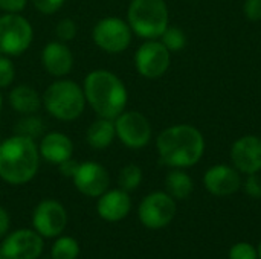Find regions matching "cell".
Instances as JSON below:
<instances>
[{
    "instance_id": "cell-1",
    "label": "cell",
    "mask_w": 261,
    "mask_h": 259,
    "mask_svg": "<svg viewBox=\"0 0 261 259\" xmlns=\"http://www.w3.org/2000/svg\"><path fill=\"white\" fill-rule=\"evenodd\" d=\"M205 137L199 128L190 124H176L159 133L156 150L164 165L170 168H191L205 154Z\"/></svg>"
},
{
    "instance_id": "cell-2",
    "label": "cell",
    "mask_w": 261,
    "mask_h": 259,
    "mask_svg": "<svg viewBox=\"0 0 261 259\" xmlns=\"http://www.w3.org/2000/svg\"><path fill=\"white\" fill-rule=\"evenodd\" d=\"M83 90L87 105L98 118L115 119L125 110L128 102L124 81L107 69L90 70L83 81Z\"/></svg>"
},
{
    "instance_id": "cell-3",
    "label": "cell",
    "mask_w": 261,
    "mask_h": 259,
    "mask_svg": "<svg viewBox=\"0 0 261 259\" xmlns=\"http://www.w3.org/2000/svg\"><path fill=\"white\" fill-rule=\"evenodd\" d=\"M37 140L12 134L0 140V179L12 186L29 183L40 168Z\"/></svg>"
},
{
    "instance_id": "cell-4",
    "label": "cell",
    "mask_w": 261,
    "mask_h": 259,
    "mask_svg": "<svg viewBox=\"0 0 261 259\" xmlns=\"http://www.w3.org/2000/svg\"><path fill=\"white\" fill-rule=\"evenodd\" d=\"M43 108L57 121H76L86 110V95L83 85L69 79L57 78L41 95Z\"/></svg>"
},
{
    "instance_id": "cell-5",
    "label": "cell",
    "mask_w": 261,
    "mask_h": 259,
    "mask_svg": "<svg viewBox=\"0 0 261 259\" xmlns=\"http://www.w3.org/2000/svg\"><path fill=\"white\" fill-rule=\"evenodd\" d=\"M125 20L139 38L156 40L170 24V11L165 0H130Z\"/></svg>"
},
{
    "instance_id": "cell-6",
    "label": "cell",
    "mask_w": 261,
    "mask_h": 259,
    "mask_svg": "<svg viewBox=\"0 0 261 259\" xmlns=\"http://www.w3.org/2000/svg\"><path fill=\"white\" fill-rule=\"evenodd\" d=\"M34 41L32 23L21 14L0 15V53L6 56L23 55Z\"/></svg>"
},
{
    "instance_id": "cell-7",
    "label": "cell",
    "mask_w": 261,
    "mask_h": 259,
    "mask_svg": "<svg viewBox=\"0 0 261 259\" xmlns=\"http://www.w3.org/2000/svg\"><path fill=\"white\" fill-rule=\"evenodd\" d=\"M92 40L98 49L106 53L118 55L128 49L133 40V31L127 20L121 17H102L92 29Z\"/></svg>"
},
{
    "instance_id": "cell-8",
    "label": "cell",
    "mask_w": 261,
    "mask_h": 259,
    "mask_svg": "<svg viewBox=\"0 0 261 259\" xmlns=\"http://www.w3.org/2000/svg\"><path fill=\"white\" fill-rule=\"evenodd\" d=\"M116 139L130 150L145 148L153 136V128L145 114L136 110H124L113 119Z\"/></svg>"
},
{
    "instance_id": "cell-9",
    "label": "cell",
    "mask_w": 261,
    "mask_h": 259,
    "mask_svg": "<svg viewBox=\"0 0 261 259\" xmlns=\"http://www.w3.org/2000/svg\"><path fill=\"white\" fill-rule=\"evenodd\" d=\"M177 214L176 200L165 191H156L142 198L138 208V217L142 226L150 231L167 227Z\"/></svg>"
},
{
    "instance_id": "cell-10",
    "label": "cell",
    "mask_w": 261,
    "mask_h": 259,
    "mask_svg": "<svg viewBox=\"0 0 261 259\" xmlns=\"http://www.w3.org/2000/svg\"><path fill=\"white\" fill-rule=\"evenodd\" d=\"M171 64V52L159 38L145 40L135 52L136 72L145 79L162 78Z\"/></svg>"
},
{
    "instance_id": "cell-11",
    "label": "cell",
    "mask_w": 261,
    "mask_h": 259,
    "mask_svg": "<svg viewBox=\"0 0 261 259\" xmlns=\"http://www.w3.org/2000/svg\"><path fill=\"white\" fill-rule=\"evenodd\" d=\"M67 224L66 208L57 200H43L40 202L32 214L34 231L44 238H57L63 234Z\"/></svg>"
},
{
    "instance_id": "cell-12",
    "label": "cell",
    "mask_w": 261,
    "mask_h": 259,
    "mask_svg": "<svg viewBox=\"0 0 261 259\" xmlns=\"http://www.w3.org/2000/svg\"><path fill=\"white\" fill-rule=\"evenodd\" d=\"M75 188L86 197L98 198L110 186V176L106 166L98 162L86 160L78 165L75 176L72 177Z\"/></svg>"
},
{
    "instance_id": "cell-13",
    "label": "cell",
    "mask_w": 261,
    "mask_h": 259,
    "mask_svg": "<svg viewBox=\"0 0 261 259\" xmlns=\"http://www.w3.org/2000/svg\"><path fill=\"white\" fill-rule=\"evenodd\" d=\"M43 237L31 229H20L6 237L0 253L6 259H37L43 252Z\"/></svg>"
},
{
    "instance_id": "cell-14",
    "label": "cell",
    "mask_w": 261,
    "mask_h": 259,
    "mask_svg": "<svg viewBox=\"0 0 261 259\" xmlns=\"http://www.w3.org/2000/svg\"><path fill=\"white\" fill-rule=\"evenodd\" d=\"M232 166L245 176L258 174L261 171V137L245 134L231 147Z\"/></svg>"
},
{
    "instance_id": "cell-15",
    "label": "cell",
    "mask_w": 261,
    "mask_h": 259,
    "mask_svg": "<svg viewBox=\"0 0 261 259\" xmlns=\"http://www.w3.org/2000/svg\"><path fill=\"white\" fill-rule=\"evenodd\" d=\"M240 172L229 165H214L203 174V186L214 197L234 195L242 188Z\"/></svg>"
},
{
    "instance_id": "cell-16",
    "label": "cell",
    "mask_w": 261,
    "mask_h": 259,
    "mask_svg": "<svg viewBox=\"0 0 261 259\" xmlns=\"http://www.w3.org/2000/svg\"><path fill=\"white\" fill-rule=\"evenodd\" d=\"M40 60L43 69L55 79L66 78L72 72L75 64V58L70 47L67 46V43H63L60 40L46 43L41 49Z\"/></svg>"
},
{
    "instance_id": "cell-17",
    "label": "cell",
    "mask_w": 261,
    "mask_h": 259,
    "mask_svg": "<svg viewBox=\"0 0 261 259\" xmlns=\"http://www.w3.org/2000/svg\"><path fill=\"white\" fill-rule=\"evenodd\" d=\"M38 151L44 162L58 166L73 157V142L61 131H49L38 140Z\"/></svg>"
},
{
    "instance_id": "cell-18",
    "label": "cell",
    "mask_w": 261,
    "mask_h": 259,
    "mask_svg": "<svg viewBox=\"0 0 261 259\" xmlns=\"http://www.w3.org/2000/svg\"><path fill=\"white\" fill-rule=\"evenodd\" d=\"M96 211L102 220L109 223H118L124 220L132 211L130 194L121 188L107 189L102 195L98 197Z\"/></svg>"
},
{
    "instance_id": "cell-19",
    "label": "cell",
    "mask_w": 261,
    "mask_h": 259,
    "mask_svg": "<svg viewBox=\"0 0 261 259\" xmlns=\"http://www.w3.org/2000/svg\"><path fill=\"white\" fill-rule=\"evenodd\" d=\"M8 104L18 114H35L43 107L41 95L29 84H18L8 93Z\"/></svg>"
},
{
    "instance_id": "cell-20",
    "label": "cell",
    "mask_w": 261,
    "mask_h": 259,
    "mask_svg": "<svg viewBox=\"0 0 261 259\" xmlns=\"http://www.w3.org/2000/svg\"><path fill=\"white\" fill-rule=\"evenodd\" d=\"M116 139L113 119L96 118L86 130V142L92 150L102 151L109 148Z\"/></svg>"
},
{
    "instance_id": "cell-21",
    "label": "cell",
    "mask_w": 261,
    "mask_h": 259,
    "mask_svg": "<svg viewBox=\"0 0 261 259\" xmlns=\"http://www.w3.org/2000/svg\"><path fill=\"white\" fill-rule=\"evenodd\" d=\"M194 191V182L188 172L179 168H171L165 177V192L174 200H187Z\"/></svg>"
},
{
    "instance_id": "cell-22",
    "label": "cell",
    "mask_w": 261,
    "mask_h": 259,
    "mask_svg": "<svg viewBox=\"0 0 261 259\" xmlns=\"http://www.w3.org/2000/svg\"><path fill=\"white\" fill-rule=\"evenodd\" d=\"M44 133H46L44 121L37 113L21 116L14 125V134L24 136L32 140H40Z\"/></svg>"
},
{
    "instance_id": "cell-23",
    "label": "cell",
    "mask_w": 261,
    "mask_h": 259,
    "mask_svg": "<svg viewBox=\"0 0 261 259\" xmlns=\"http://www.w3.org/2000/svg\"><path fill=\"white\" fill-rule=\"evenodd\" d=\"M142 169L141 166L135 165V163H128L125 165L118 176V185L121 189H124L125 192H133L139 188V185L142 183Z\"/></svg>"
},
{
    "instance_id": "cell-24",
    "label": "cell",
    "mask_w": 261,
    "mask_h": 259,
    "mask_svg": "<svg viewBox=\"0 0 261 259\" xmlns=\"http://www.w3.org/2000/svg\"><path fill=\"white\" fill-rule=\"evenodd\" d=\"M52 259H76L80 255V244L72 237H58L50 250Z\"/></svg>"
},
{
    "instance_id": "cell-25",
    "label": "cell",
    "mask_w": 261,
    "mask_h": 259,
    "mask_svg": "<svg viewBox=\"0 0 261 259\" xmlns=\"http://www.w3.org/2000/svg\"><path fill=\"white\" fill-rule=\"evenodd\" d=\"M159 40L171 53L180 52L187 46V34L179 26H170L168 24V27L164 31V34L161 35Z\"/></svg>"
},
{
    "instance_id": "cell-26",
    "label": "cell",
    "mask_w": 261,
    "mask_h": 259,
    "mask_svg": "<svg viewBox=\"0 0 261 259\" xmlns=\"http://www.w3.org/2000/svg\"><path fill=\"white\" fill-rule=\"evenodd\" d=\"M78 32V26L75 23V20L72 18H61L57 26H55V37L57 40L63 41V43H69L76 37Z\"/></svg>"
},
{
    "instance_id": "cell-27",
    "label": "cell",
    "mask_w": 261,
    "mask_h": 259,
    "mask_svg": "<svg viewBox=\"0 0 261 259\" xmlns=\"http://www.w3.org/2000/svg\"><path fill=\"white\" fill-rule=\"evenodd\" d=\"M14 79H15V66L11 56L0 53V90L11 87Z\"/></svg>"
},
{
    "instance_id": "cell-28",
    "label": "cell",
    "mask_w": 261,
    "mask_h": 259,
    "mask_svg": "<svg viewBox=\"0 0 261 259\" xmlns=\"http://www.w3.org/2000/svg\"><path fill=\"white\" fill-rule=\"evenodd\" d=\"M228 259H258L257 247L251 243H237L229 249Z\"/></svg>"
},
{
    "instance_id": "cell-29",
    "label": "cell",
    "mask_w": 261,
    "mask_h": 259,
    "mask_svg": "<svg viewBox=\"0 0 261 259\" xmlns=\"http://www.w3.org/2000/svg\"><path fill=\"white\" fill-rule=\"evenodd\" d=\"M29 2L43 15H52L58 12L66 3V0H29Z\"/></svg>"
},
{
    "instance_id": "cell-30",
    "label": "cell",
    "mask_w": 261,
    "mask_h": 259,
    "mask_svg": "<svg viewBox=\"0 0 261 259\" xmlns=\"http://www.w3.org/2000/svg\"><path fill=\"white\" fill-rule=\"evenodd\" d=\"M245 194L251 198H261V177L258 174H251L246 177L245 183H242Z\"/></svg>"
},
{
    "instance_id": "cell-31",
    "label": "cell",
    "mask_w": 261,
    "mask_h": 259,
    "mask_svg": "<svg viewBox=\"0 0 261 259\" xmlns=\"http://www.w3.org/2000/svg\"><path fill=\"white\" fill-rule=\"evenodd\" d=\"M29 0H0V11L3 14H21Z\"/></svg>"
},
{
    "instance_id": "cell-32",
    "label": "cell",
    "mask_w": 261,
    "mask_h": 259,
    "mask_svg": "<svg viewBox=\"0 0 261 259\" xmlns=\"http://www.w3.org/2000/svg\"><path fill=\"white\" fill-rule=\"evenodd\" d=\"M245 17L251 21L261 20V0H245L243 3Z\"/></svg>"
},
{
    "instance_id": "cell-33",
    "label": "cell",
    "mask_w": 261,
    "mask_h": 259,
    "mask_svg": "<svg viewBox=\"0 0 261 259\" xmlns=\"http://www.w3.org/2000/svg\"><path fill=\"white\" fill-rule=\"evenodd\" d=\"M78 165H80V162H76V160L72 157V159H69V160H66V162H63V163L58 165L60 174L64 176V177H67V179H72V177L75 176L76 169H78Z\"/></svg>"
},
{
    "instance_id": "cell-34",
    "label": "cell",
    "mask_w": 261,
    "mask_h": 259,
    "mask_svg": "<svg viewBox=\"0 0 261 259\" xmlns=\"http://www.w3.org/2000/svg\"><path fill=\"white\" fill-rule=\"evenodd\" d=\"M9 226H11L9 214H8V211L3 206H0V237H3L8 232Z\"/></svg>"
},
{
    "instance_id": "cell-35",
    "label": "cell",
    "mask_w": 261,
    "mask_h": 259,
    "mask_svg": "<svg viewBox=\"0 0 261 259\" xmlns=\"http://www.w3.org/2000/svg\"><path fill=\"white\" fill-rule=\"evenodd\" d=\"M2 108H3V96L0 93V113H2Z\"/></svg>"
},
{
    "instance_id": "cell-36",
    "label": "cell",
    "mask_w": 261,
    "mask_h": 259,
    "mask_svg": "<svg viewBox=\"0 0 261 259\" xmlns=\"http://www.w3.org/2000/svg\"><path fill=\"white\" fill-rule=\"evenodd\" d=\"M257 252H258V259H261V241L260 244H258V247H257Z\"/></svg>"
},
{
    "instance_id": "cell-37",
    "label": "cell",
    "mask_w": 261,
    "mask_h": 259,
    "mask_svg": "<svg viewBox=\"0 0 261 259\" xmlns=\"http://www.w3.org/2000/svg\"><path fill=\"white\" fill-rule=\"evenodd\" d=\"M0 259H6V258H5V256H3V255L0 253Z\"/></svg>"
}]
</instances>
